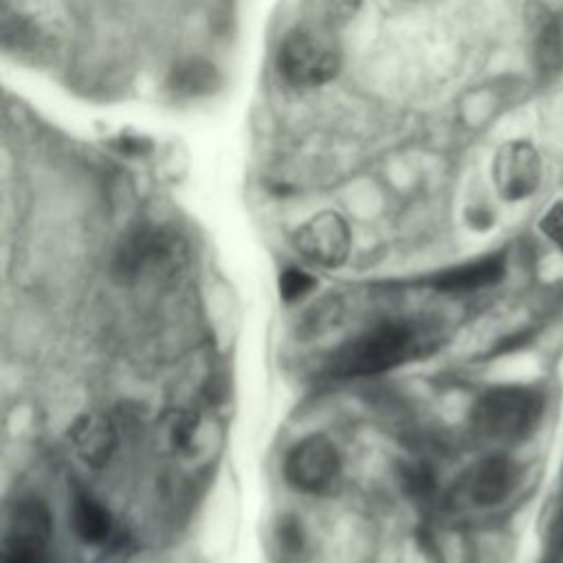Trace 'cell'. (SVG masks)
Wrapping results in <instances>:
<instances>
[{"instance_id":"cell-1","label":"cell","mask_w":563,"mask_h":563,"mask_svg":"<svg viewBox=\"0 0 563 563\" xmlns=\"http://www.w3.org/2000/svg\"><path fill=\"white\" fill-rule=\"evenodd\" d=\"M427 339L407 319H387L369 325L339 345L328 358L334 378H365L389 372L424 352Z\"/></svg>"},{"instance_id":"cell-2","label":"cell","mask_w":563,"mask_h":563,"mask_svg":"<svg viewBox=\"0 0 563 563\" xmlns=\"http://www.w3.org/2000/svg\"><path fill=\"white\" fill-rule=\"evenodd\" d=\"M543 411L541 396L521 385H499L486 389L471 409V422L488 440L512 444L526 440L539 424Z\"/></svg>"},{"instance_id":"cell-3","label":"cell","mask_w":563,"mask_h":563,"mask_svg":"<svg viewBox=\"0 0 563 563\" xmlns=\"http://www.w3.org/2000/svg\"><path fill=\"white\" fill-rule=\"evenodd\" d=\"M277 68L290 86L317 88L336 75L339 46L323 29L299 26L284 37Z\"/></svg>"},{"instance_id":"cell-4","label":"cell","mask_w":563,"mask_h":563,"mask_svg":"<svg viewBox=\"0 0 563 563\" xmlns=\"http://www.w3.org/2000/svg\"><path fill=\"white\" fill-rule=\"evenodd\" d=\"M53 519L48 506L24 495L9 504L2 532V563H51Z\"/></svg>"},{"instance_id":"cell-5","label":"cell","mask_w":563,"mask_h":563,"mask_svg":"<svg viewBox=\"0 0 563 563\" xmlns=\"http://www.w3.org/2000/svg\"><path fill=\"white\" fill-rule=\"evenodd\" d=\"M187 246L183 238L169 229H141L125 240L117 255L121 275H161L174 273L185 262Z\"/></svg>"},{"instance_id":"cell-6","label":"cell","mask_w":563,"mask_h":563,"mask_svg":"<svg viewBox=\"0 0 563 563\" xmlns=\"http://www.w3.org/2000/svg\"><path fill=\"white\" fill-rule=\"evenodd\" d=\"M339 471V449L321 433L299 440L284 457V479L299 493L325 490L336 479Z\"/></svg>"},{"instance_id":"cell-7","label":"cell","mask_w":563,"mask_h":563,"mask_svg":"<svg viewBox=\"0 0 563 563\" xmlns=\"http://www.w3.org/2000/svg\"><path fill=\"white\" fill-rule=\"evenodd\" d=\"M292 244L310 264L321 268H339L350 255L352 233L345 218L328 209L308 218L295 231Z\"/></svg>"},{"instance_id":"cell-8","label":"cell","mask_w":563,"mask_h":563,"mask_svg":"<svg viewBox=\"0 0 563 563\" xmlns=\"http://www.w3.org/2000/svg\"><path fill=\"white\" fill-rule=\"evenodd\" d=\"M541 180L539 152L528 141L504 143L493 158V183L504 200L528 198Z\"/></svg>"},{"instance_id":"cell-9","label":"cell","mask_w":563,"mask_h":563,"mask_svg":"<svg viewBox=\"0 0 563 563\" xmlns=\"http://www.w3.org/2000/svg\"><path fill=\"white\" fill-rule=\"evenodd\" d=\"M519 468L506 455H490L477 462L464 477V493L477 506L504 501L517 486Z\"/></svg>"},{"instance_id":"cell-10","label":"cell","mask_w":563,"mask_h":563,"mask_svg":"<svg viewBox=\"0 0 563 563\" xmlns=\"http://www.w3.org/2000/svg\"><path fill=\"white\" fill-rule=\"evenodd\" d=\"M70 446L92 468L108 464L117 449V427L103 413H84L68 429Z\"/></svg>"},{"instance_id":"cell-11","label":"cell","mask_w":563,"mask_h":563,"mask_svg":"<svg viewBox=\"0 0 563 563\" xmlns=\"http://www.w3.org/2000/svg\"><path fill=\"white\" fill-rule=\"evenodd\" d=\"M506 273V260L504 255H488L473 262L457 264L453 268L440 271L433 277L427 279V284L440 292H477L482 288L495 286Z\"/></svg>"},{"instance_id":"cell-12","label":"cell","mask_w":563,"mask_h":563,"mask_svg":"<svg viewBox=\"0 0 563 563\" xmlns=\"http://www.w3.org/2000/svg\"><path fill=\"white\" fill-rule=\"evenodd\" d=\"M70 526L86 545H106L114 534L112 512L88 490H75L70 499Z\"/></svg>"},{"instance_id":"cell-13","label":"cell","mask_w":563,"mask_h":563,"mask_svg":"<svg viewBox=\"0 0 563 563\" xmlns=\"http://www.w3.org/2000/svg\"><path fill=\"white\" fill-rule=\"evenodd\" d=\"M161 435L165 440V444L176 451V453H189L191 446L198 440V431H200V420L196 413L187 411V409H174L167 411L161 420Z\"/></svg>"},{"instance_id":"cell-14","label":"cell","mask_w":563,"mask_h":563,"mask_svg":"<svg viewBox=\"0 0 563 563\" xmlns=\"http://www.w3.org/2000/svg\"><path fill=\"white\" fill-rule=\"evenodd\" d=\"M273 556L277 563H299L306 552L303 526L297 517L284 515L273 528Z\"/></svg>"},{"instance_id":"cell-15","label":"cell","mask_w":563,"mask_h":563,"mask_svg":"<svg viewBox=\"0 0 563 563\" xmlns=\"http://www.w3.org/2000/svg\"><path fill=\"white\" fill-rule=\"evenodd\" d=\"M534 51H537V64L541 66L543 73H552L561 66V57H563L561 33L556 22L550 20V15H545V20L539 22L537 26Z\"/></svg>"},{"instance_id":"cell-16","label":"cell","mask_w":563,"mask_h":563,"mask_svg":"<svg viewBox=\"0 0 563 563\" xmlns=\"http://www.w3.org/2000/svg\"><path fill=\"white\" fill-rule=\"evenodd\" d=\"M317 286V277L306 273L303 268L299 266H288L279 273V279H277V288H279V297L284 301H297L301 297H306L312 288Z\"/></svg>"},{"instance_id":"cell-17","label":"cell","mask_w":563,"mask_h":563,"mask_svg":"<svg viewBox=\"0 0 563 563\" xmlns=\"http://www.w3.org/2000/svg\"><path fill=\"white\" fill-rule=\"evenodd\" d=\"M541 229H543V233L561 249V253H563V200H559V202H554L548 211H545V216L541 218Z\"/></svg>"},{"instance_id":"cell-18","label":"cell","mask_w":563,"mask_h":563,"mask_svg":"<svg viewBox=\"0 0 563 563\" xmlns=\"http://www.w3.org/2000/svg\"><path fill=\"white\" fill-rule=\"evenodd\" d=\"M358 0H317V11L330 20H345L354 13Z\"/></svg>"},{"instance_id":"cell-19","label":"cell","mask_w":563,"mask_h":563,"mask_svg":"<svg viewBox=\"0 0 563 563\" xmlns=\"http://www.w3.org/2000/svg\"><path fill=\"white\" fill-rule=\"evenodd\" d=\"M548 541H550V548H552L554 552L563 554V510L552 519Z\"/></svg>"}]
</instances>
